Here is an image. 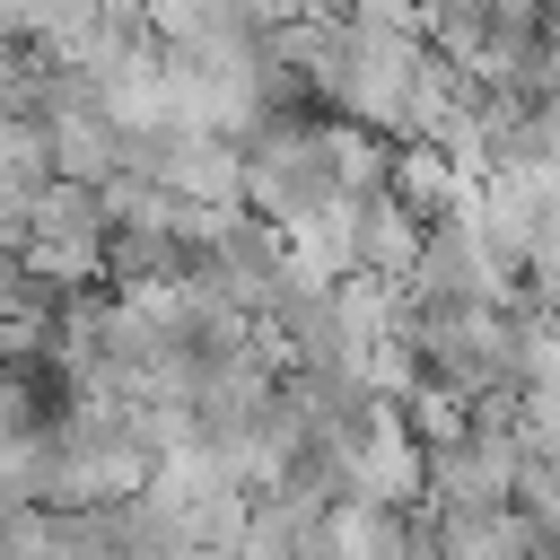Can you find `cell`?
Returning <instances> with one entry per match:
<instances>
[{
    "mask_svg": "<svg viewBox=\"0 0 560 560\" xmlns=\"http://www.w3.org/2000/svg\"><path fill=\"white\" fill-rule=\"evenodd\" d=\"M26 429H44V402H35V385L18 376V359H0V446L26 438Z\"/></svg>",
    "mask_w": 560,
    "mask_h": 560,
    "instance_id": "3957f363",
    "label": "cell"
},
{
    "mask_svg": "<svg viewBox=\"0 0 560 560\" xmlns=\"http://www.w3.org/2000/svg\"><path fill=\"white\" fill-rule=\"evenodd\" d=\"M44 184H52V140H44V122L18 114V105H0V236L26 228V210L44 201Z\"/></svg>",
    "mask_w": 560,
    "mask_h": 560,
    "instance_id": "7a4b0ae2",
    "label": "cell"
},
{
    "mask_svg": "<svg viewBox=\"0 0 560 560\" xmlns=\"http://www.w3.org/2000/svg\"><path fill=\"white\" fill-rule=\"evenodd\" d=\"M105 245H114V210H105V192L52 175L44 201H35L26 228H18V271L70 289V280H96V271H105Z\"/></svg>",
    "mask_w": 560,
    "mask_h": 560,
    "instance_id": "6da1fadb",
    "label": "cell"
}]
</instances>
